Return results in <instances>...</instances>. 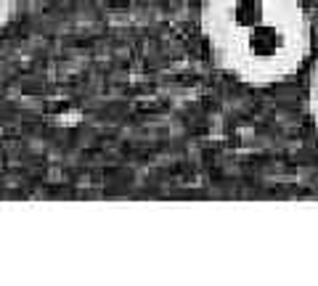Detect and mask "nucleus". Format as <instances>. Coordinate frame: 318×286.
Wrapping results in <instances>:
<instances>
[{"mask_svg":"<svg viewBox=\"0 0 318 286\" xmlns=\"http://www.w3.org/2000/svg\"><path fill=\"white\" fill-rule=\"evenodd\" d=\"M308 109H310V117H313V125L318 130V61L310 72V85H308Z\"/></svg>","mask_w":318,"mask_h":286,"instance_id":"nucleus-2","label":"nucleus"},{"mask_svg":"<svg viewBox=\"0 0 318 286\" xmlns=\"http://www.w3.org/2000/svg\"><path fill=\"white\" fill-rule=\"evenodd\" d=\"M16 11V0H0V29H3Z\"/></svg>","mask_w":318,"mask_h":286,"instance_id":"nucleus-3","label":"nucleus"},{"mask_svg":"<svg viewBox=\"0 0 318 286\" xmlns=\"http://www.w3.org/2000/svg\"><path fill=\"white\" fill-rule=\"evenodd\" d=\"M202 32L217 67L254 88L286 83L310 56L300 0H204Z\"/></svg>","mask_w":318,"mask_h":286,"instance_id":"nucleus-1","label":"nucleus"}]
</instances>
